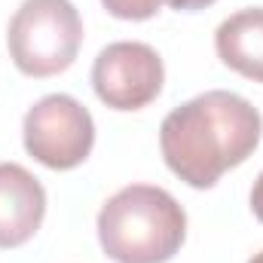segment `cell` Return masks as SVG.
Returning a JSON list of instances; mask_svg holds the SVG:
<instances>
[{
	"mask_svg": "<svg viewBox=\"0 0 263 263\" xmlns=\"http://www.w3.org/2000/svg\"><path fill=\"white\" fill-rule=\"evenodd\" d=\"M25 150L46 168L67 172L89 159L95 144L92 114L70 95H46L25 114Z\"/></svg>",
	"mask_w": 263,
	"mask_h": 263,
	"instance_id": "4",
	"label": "cell"
},
{
	"mask_svg": "<svg viewBox=\"0 0 263 263\" xmlns=\"http://www.w3.org/2000/svg\"><path fill=\"white\" fill-rule=\"evenodd\" d=\"M6 46L25 77H55L77 62L83 18L70 0H25L9 18Z\"/></svg>",
	"mask_w": 263,
	"mask_h": 263,
	"instance_id": "3",
	"label": "cell"
},
{
	"mask_svg": "<svg viewBox=\"0 0 263 263\" xmlns=\"http://www.w3.org/2000/svg\"><path fill=\"white\" fill-rule=\"evenodd\" d=\"M104 9L117 18H126V22H144V18H153L165 0H101Z\"/></svg>",
	"mask_w": 263,
	"mask_h": 263,
	"instance_id": "8",
	"label": "cell"
},
{
	"mask_svg": "<svg viewBox=\"0 0 263 263\" xmlns=\"http://www.w3.org/2000/svg\"><path fill=\"white\" fill-rule=\"evenodd\" d=\"M248 263H263V251H260V254H254V257H251Z\"/></svg>",
	"mask_w": 263,
	"mask_h": 263,
	"instance_id": "11",
	"label": "cell"
},
{
	"mask_svg": "<svg viewBox=\"0 0 263 263\" xmlns=\"http://www.w3.org/2000/svg\"><path fill=\"white\" fill-rule=\"evenodd\" d=\"M165 67L153 46L120 40L98 52L92 65L95 95L110 110H141L162 92Z\"/></svg>",
	"mask_w": 263,
	"mask_h": 263,
	"instance_id": "5",
	"label": "cell"
},
{
	"mask_svg": "<svg viewBox=\"0 0 263 263\" xmlns=\"http://www.w3.org/2000/svg\"><path fill=\"white\" fill-rule=\"evenodd\" d=\"M214 49L230 70L263 83V6H248L223 18L214 31Z\"/></svg>",
	"mask_w": 263,
	"mask_h": 263,
	"instance_id": "7",
	"label": "cell"
},
{
	"mask_svg": "<svg viewBox=\"0 0 263 263\" xmlns=\"http://www.w3.org/2000/svg\"><path fill=\"white\" fill-rule=\"evenodd\" d=\"M172 9H178V12H196V9H205V6H211L214 0H165Z\"/></svg>",
	"mask_w": 263,
	"mask_h": 263,
	"instance_id": "10",
	"label": "cell"
},
{
	"mask_svg": "<svg viewBox=\"0 0 263 263\" xmlns=\"http://www.w3.org/2000/svg\"><path fill=\"white\" fill-rule=\"evenodd\" d=\"M251 211L263 223V172H260V178L254 181V187H251Z\"/></svg>",
	"mask_w": 263,
	"mask_h": 263,
	"instance_id": "9",
	"label": "cell"
},
{
	"mask_svg": "<svg viewBox=\"0 0 263 263\" xmlns=\"http://www.w3.org/2000/svg\"><path fill=\"white\" fill-rule=\"evenodd\" d=\"M260 110L236 92H205L175 107L159 126L165 165L193 190H211L260 144Z\"/></svg>",
	"mask_w": 263,
	"mask_h": 263,
	"instance_id": "1",
	"label": "cell"
},
{
	"mask_svg": "<svg viewBox=\"0 0 263 263\" xmlns=\"http://www.w3.org/2000/svg\"><path fill=\"white\" fill-rule=\"evenodd\" d=\"M187 239V214L162 187L129 184L98 211V242L114 263H168Z\"/></svg>",
	"mask_w": 263,
	"mask_h": 263,
	"instance_id": "2",
	"label": "cell"
},
{
	"mask_svg": "<svg viewBox=\"0 0 263 263\" xmlns=\"http://www.w3.org/2000/svg\"><path fill=\"white\" fill-rule=\"evenodd\" d=\"M43 217V184L18 162H0V248H18L31 242Z\"/></svg>",
	"mask_w": 263,
	"mask_h": 263,
	"instance_id": "6",
	"label": "cell"
}]
</instances>
